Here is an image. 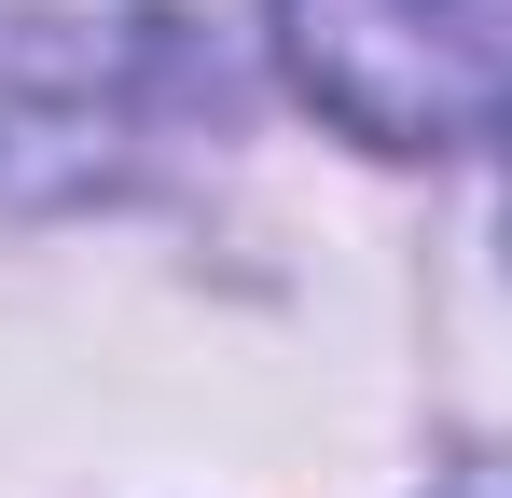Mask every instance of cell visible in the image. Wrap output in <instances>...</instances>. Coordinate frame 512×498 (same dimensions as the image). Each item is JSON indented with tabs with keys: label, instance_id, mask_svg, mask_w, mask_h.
Listing matches in <instances>:
<instances>
[{
	"label": "cell",
	"instance_id": "obj_1",
	"mask_svg": "<svg viewBox=\"0 0 512 498\" xmlns=\"http://www.w3.org/2000/svg\"><path fill=\"white\" fill-rule=\"evenodd\" d=\"M194 83V0H0V194H84Z\"/></svg>",
	"mask_w": 512,
	"mask_h": 498
},
{
	"label": "cell",
	"instance_id": "obj_2",
	"mask_svg": "<svg viewBox=\"0 0 512 498\" xmlns=\"http://www.w3.org/2000/svg\"><path fill=\"white\" fill-rule=\"evenodd\" d=\"M291 83L374 153L512 139V0H277Z\"/></svg>",
	"mask_w": 512,
	"mask_h": 498
}]
</instances>
